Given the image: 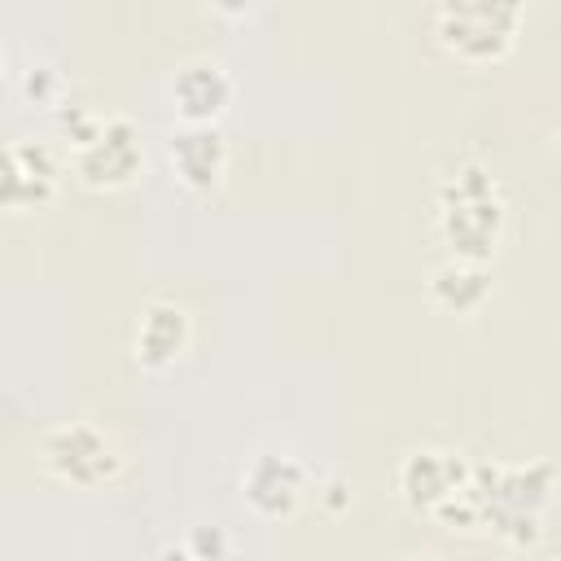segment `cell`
I'll return each instance as SVG.
<instances>
[{"mask_svg": "<svg viewBox=\"0 0 561 561\" xmlns=\"http://www.w3.org/2000/svg\"><path fill=\"white\" fill-rule=\"evenodd\" d=\"M557 469L548 460L535 465H473L469 500L478 508V526L495 530L508 543H535L539 522L552 504Z\"/></svg>", "mask_w": 561, "mask_h": 561, "instance_id": "cell-1", "label": "cell"}, {"mask_svg": "<svg viewBox=\"0 0 561 561\" xmlns=\"http://www.w3.org/2000/svg\"><path fill=\"white\" fill-rule=\"evenodd\" d=\"M504 197L495 175L482 162H460L438 184V237L451 250V259L491 263L500 237H504Z\"/></svg>", "mask_w": 561, "mask_h": 561, "instance_id": "cell-2", "label": "cell"}, {"mask_svg": "<svg viewBox=\"0 0 561 561\" xmlns=\"http://www.w3.org/2000/svg\"><path fill=\"white\" fill-rule=\"evenodd\" d=\"M526 0H434V39L469 66L513 53Z\"/></svg>", "mask_w": 561, "mask_h": 561, "instance_id": "cell-3", "label": "cell"}, {"mask_svg": "<svg viewBox=\"0 0 561 561\" xmlns=\"http://www.w3.org/2000/svg\"><path fill=\"white\" fill-rule=\"evenodd\" d=\"M44 473H53L57 482L75 486V491H96L105 482H114L123 473V451L114 447V438L92 425V421H66L53 425L39 447H35Z\"/></svg>", "mask_w": 561, "mask_h": 561, "instance_id": "cell-4", "label": "cell"}, {"mask_svg": "<svg viewBox=\"0 0 561 561\" xmlns=\"http://www.w3.org/2000/svg\"><path fill=\"white\" fill-rule=\"evenodd\" d=\"M66 175V158L57 145L22 136L9 140L0 153V202L9 215H26V210H44Z\"/></svg>", "mask_w": 561, "mask_h": 561, "instance_id": "cell-5", "label": "cell"}, {"mask_svg": "<svg viewBox=\"0 0 561 561\" xmlns=\"http://www.w3.org/2000/svg\"><path fill=\"white\" fill-rule=\"evenodd\" d=\"M307 491H311V469L285 447H263L241 469V500L263 522L294 517L302 508Z\"/></svg>", "mask_w": 561, "mask_h": 561, "instance_id": "cell-6", "label": "cell"}, {"mask_svg": "<svg viewBox=\"0 0 561 561\" xmlns=\"http://www.w3.org/2000/svg\"><path fill=\"white\" fill-rule=\"evenodd\" d=\"M145 167V149H140V127L127 114H105L101 131L79 145L70 153V171L79 175V184L110 193V188H127Z\"/></svg>", "mask_w": 561, "mask_h": 561, "instance_id": "cell-7", "label": "cell"}, {"mask_svg": "<svg viewBox=\"0 0 561 561\" xmlns=\"http://www.w3.org/2000/svg\"><path fill=\"white\" fill-rule=\"evenodd\" d=\"M469 473H473V465H465L456 451L416 447L399 465V495H403V504L412 513L434 517L443 504H451L456 495L469 491Z\"/></svg>", "mask_w": 561, "mask_h": 561, "instance_id": "cell-8", "label": "cell"}, {"mask_svg": "<svg viewBox=\"0 0 561 561\" xmlns=\"http://www.w3.org/2000/svg\"><path fill=\"white\" fill-rule=\"evenodd\" d=\"M167 167L188 193H215L228 175V140L219 123H180L167 136Z\"/></svg>", "mask_w": 561, "mask_h": 561, "instance_id": "cell-9", "label": "cell"}, {"mask_svg": "<svg viewBox=\"0 0 561 561\" xmlns=\"http://www.w3.org/2000/svg\"><path fill=\"white\" fill-rule=\"evenodd\" d=\"M232 96H237L232 75L210 57L184 61L171 75V110L180 114V123H219Z\"/></svg>", "mask_w": 561, "mask_h": 561, "instance_id": "cell-10", "label": "cell"}, {"mask_svg": "<svg viewBox=\"0 0 561 561\" xmlns=\"http://www.w3.org/2000/svg\"><path fill=\"white\" fill-rule=\"evenodd\" d=\"M188 337H193V324H188V311L171 298H158L140 311L136 320V337H131V355L140 368L149 373H167L184 351H188Z\"/></svg>", "mask_w": 561, "mask_h": 561, "instance_id": "cell-11", "label": "cell"}, {"mask_svg": "<svg viewBox=\"0 0 561 561\" xmlns=\"http://www.w3.org/2000/svg\"><path fill=\"white\" fill-rule=\"evenodd\" d=\"M430 298H434V307H443L451 316H473L491 298V272H486V263L447 259L443 267L430 272Z\"/></svg>", "mask_w": 561, "mask_h": 561, "instance_id": "cell-12", "label": "cell"}, {"mask_svg": "<svg viewBox=\"0 0 561 561\" xmlns=\"http://www.w3.org/2000/svg\"><path fill=\"white\" fill-rule=\"evenodd\" d=\"M18 96L26 105H44V110H57L66 101V79L57 66L48 61H31L26 70H18Z\"/></svg>", "mask_w": 561, "mask_h": 561, "instance_id": "cell-13", "label": "cell"}, {"mask_svg": "<svg viewBox=\"0 0 561 561\" xmlns=\"http://www.w3.org/2000/svg\"><path fill=\"white\" fill-rule=\"evenodd\" d=\"M180 552H184V557H197V561H219V557L232 552V543H228V535H224L219 526H188Z\"/></svg>", "mask_w": 561, "mask_h": 561, "instance_id": "cell-14", "label": "cell"}, {"mask_svg": "<svg viewBox=\"0 0 561 561\" xmlns=\"http://www.w3.org/2000/svg\"><path fill=\"white\" fill-rule=\"evenodd\" d=\"M254 4H259V0H210V9L224 13V18H245Z\"/></svg>", "mask_w": 561, "mask_h": 561, "instance_id": "cell-15", "label": "cell"}, {"mask_svg": "<svg viewBox=\"0 0 561 561\" xmlns=\"http://www.w3.org/2000/svg\"><path fill=\"white\" fill-rule=\"evenodd\" d=\"M320 495H324V504H329V508H342V504H346V495H351V491H346V482H329V486H324V491H320Z\"/></svg>", "mask_w": 561, "mask_h": 561, "instance_id": "cell-16", "label": "cell"}, {"mask_svg": "<svg viewBox=\"0 0 561 561\" xmlns=\"http://www.w3.org/2000/svg\"><path fill=\"white\" fill-rule=\"evenodd\" d=\"M557 140H561V131H557Z\"/></svg>", "mask_w": 561, "mask_h": 561, "instance_id": "cell-17", "label": "cell"}]
</instances>
